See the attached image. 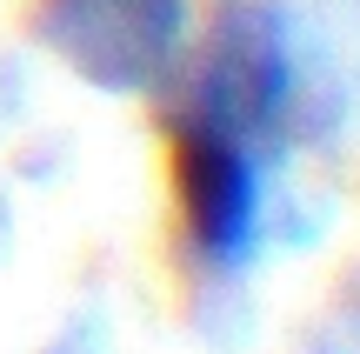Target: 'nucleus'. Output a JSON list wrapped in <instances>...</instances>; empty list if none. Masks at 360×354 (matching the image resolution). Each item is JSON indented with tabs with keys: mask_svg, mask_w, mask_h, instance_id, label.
I'll return each instance as SVG.
<instances>
[{
	"mask_svg": "<svg viewBox=\"0 0 360 354\" xmlns=\"http://www.w3.org/2000/svg\"><path fill=\"white\" fill-rule=\"evenodd\" d=\"M40 40L107 94H147L187 61V0H40Z\"/></svg>",
	"mask_w": 360,
	"mask_h": 354,
	"instance_id": "1",
	"label": "nucleus"
},
{
	"mask_svg": "<svg viewBox=\"0 0 360 354\" xmlns=\"http://www.w3.org/2000/svg\"><path fill=\"white\" fill-rule=\"evenodd\" d=\"M174 187H180V221H187L200 261L240 267L260 248L267 221V154L227 141L214 127L174 120Z\"/></svg>",
	"mask_w": 360,
	"mask_h": 354,
	"instance_id": "2",
	"label": "nucleus"
}]
</instances>
